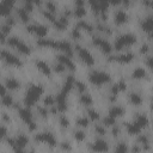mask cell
<instances>
[{
	"label": "cell",
	"instance_id": "5b68a950",
	"mask_svg": "<svg viewBox=\"0 0 153 153\" xmlns=\"http://www.w3.org/2000/svg\"><path fill=\"white\" fill-rule=\"evenodd\" d=\"M27 137L25 135H18L16 139H10L8 140V143L13 147L14 151H23L24 147L27 145Z\"/></svg>",
	"mask_w": 153,
	"mask_h": 153
},
{
	"label": "cell",
	"instance_id": "30bf717a",
	"mask_svg": "<svg viewBox=\"0 0 153 153\" xmlns=\"http://www.w3.org/2000/svg\"><path fill=\"white\" fill-rule=\"evenodd\" d=\"M78 48V53H79V57L81 59V61L84 63H86L87 66H92L94 63V60H93V56L91 55V53L87 50V49H84L81 47H76Z\"/></svg>",
	"mask_w": 153,
	"mask_h": 153
},
{
	"label": "cell",
	"instance_id": "d6a6232c",
	"mask_svg": "<svg viewBox=\"0 0 153 153\" xmlns=\"http://www.w3.org/2000/svg\"><path fill=\"white\" fill-rule=\"evenodd\" d=\"M90 5H91L92 10H93L96 13H99V12H100V8H99V2H98V0H90Z\"/></svg>",
	"mask_w": 153,
	"mask_h": 153
},
{
	"label": "cell",
	"instance_id": "74e56055",
	"mask_svg": "<svg viewBox=\"0 0 153 153\" xmlns=\"http://www.w3.org/2000/svg\"><path fill=\"white\" fill-rule=\"evenodd\" d=\"M60 124H61L63 128H68V126H69L68 118H67L66 116H61V117H60Z\"/></svg>",
	"mask_w": 153,
	"mask_h": 153
},
{
	"label": "cell",
	"instance_id": "44dd1931",
	"mask_svg": "<svg viewBox=\"0 0 153 153\" xmlns=\"http://www.w3.org/2000/svg\"><path fill=\"white\" fill-rule=\"evenodd\" d=\"M123 112H124L123 108H121V106H118V105H115V106H112V108L110 109V111H109V116H111V117L116 118V117L122 116V115H123Z\"/></svg>",
	"mask_w": 153,
	"mask_h": 153
},
{
	"label": "cell",
	"instance_id": "5bb4252c",
	"mask_svg": "<svg viewBox=\"0 0 153 153\" xmlns=\"http://www.w3.org/2000/svg\"><path fill=\"white\" fill-rule=\"evenodd\" d=\"M133 59H134V54H131V53H124V54L114 56V60L117 61V62H121V63H128Z\"/></svg>",
	"mask_w": 153,
	"mask_h": 153
},
{
	"label": "cell",
	"instance_id": "1f68e13d",
	"mask_svg": "<svg viewBox=\"0 0 153 153\" xmlns=\"http://www.w3.org/2000/svg\"><path fill=\"white\" fill-rule=\"evenodd\" d=\"M2 104L6 106H11L13 104V98L10 94H4L2 96Z\"/></svg>",
	"mask_w": 153,
	"mask_h": 153
},
{
	"label": "cell",
	"instance_id": "ffe728a7",
	"mask_svg": "<svg viewBox=\"0 0 153 153\" xmlns=\"http://www.w3.org/2000/svg\"><path fill=\"white\" fill-rule=\"evenodd\" d=\"M54 24H55V26H56L57 30H65L67 27V25H68V19L65 16V17H61L60 19H55Z\"/></svg>",
	"mask_w": 153,
	"mask_h": 153
},
{
	"label": "cell",
	"instance_id": "91938a15",
	"mask_svg": "<svg viewBox=\"0 0 153 153\" xmlns=\"http://www.w3.org/2000/svg\"><path fill=\"white\" fill-rule=\"evenodd\" d=\"M13 24H14V19H13V18H8V19H7V25L11 26V25H13Z\"/></svg>",
	"mask_w": 153,
	"mask_h": 153
},
{
	"label": "cell",
	"instance_id": "3957f363",
	"mask_svg": "<svg viewBox=\"0 0 153 153\" xmlns=\"http://www.w3.org/2000/svg\"><path fill=\"white\" fill-rule=\"evenodd\" d=\"M136 42V37L135 35H131V33H126V35H122L120 36L116 42H115V49L116 50H121L123 49L124 47H128V45H131Z\"/></svg>",
	"mask_w": 153,
	"mask_h": 153
},
{
	"label": "cell",
	"instance_id": "7bdbcfd3",
	"mask_svg": "<svg viewBox=\"0 0 153 153\" xmlns=\"http://www.w3.org/2000/svg\"><path fill=\"white\" fill-rule=\"evenodd\" d=\"M88 116H90V118L91 120H93V121H96V120H98L99 118V115H98V112L96 111V110H88Z\"/></svg>",
	"mask_w": 153,
	"mask_h": 153
},
{
	"label": "cell",
	"instance_id": "f5cc1de1",
	"mask_svg": "<svg viewBox=\"0 0 153 153\" xmlns=\"http://www.w3.org/2000/svg\"><path fill=\"white\" fill-rule=\"evenodd\" d=\"M10 30H11V26H10V25H7V24H6V25H4V26L1 27V32H2L4 35H5V33H7V32H10Z\"/></svg>",
	"mask_w": 153,
	"mask_h": 153
},
{
	"label": "cell",
	"instance_id": "ee69618b",
	"mask_svg": "<svg viewBox=\"0 0 153 153\" xmlns=\"http://www.w3.org/2000/svg\"><path fill=\"white\" fill-rule=\"evenodd\" d=\"M37 111H38V114L41 115V117H43V118H45V117L48 116V110H47L45 108H43V106H39V108L37 109Z\"/></svg>",
	"mask_w": 153,
	"mask_h": 153
},
{
	"label": "cell",
	"instance_id": "60d3db41",
	"mask_svg": "<svg viewBox=\"0 0 153 153\" xmlns=\"http://www.w3.org/2000/svg\"><path fill=\"white\" fill-rule=\"evenodd\" d=\"M72 37L75 38V39H78V38L81 37V35H80V29H79L78 26H75V27L73 29V31H72Z\"/></svg>",
	"mask_w": 153,
	"mask_h": 153
},
{
	"label": "cell",
	"instance_id": "7a4b0ae2",
	"mask_svg": "<svg viewBox=\"0 0 153 153\" xmlns=\"http://www.w3.org/2000/svg\"><path fill=\"white\" fill-rule=\"evenodd\" d=\"M42 92H43V87L42 86H39V85H32L27 90V92H26V96H25V99H24L25 105L27 108L31 106V105H33L38 100V98L42 94Z\"/></svg>",
	"mask_w": 153,
	"mask_h": 153
},
{
	"label": "cell",
	"instance_id": "ab89813d",
	"mask_svg": "<svg viewBox=\"0 0 153 153\" xmlns=\"http://www.w3.org/2000/svg\"><path fill=\"white\" fill-rule=\"evenodd\" d=\"M24 4H25V10L27 12L32 11V7H33V0H24Z\"/></svg>",
	"mask_w": 153,
	"mask_h": 153
},
{
	"label": "cell",
	"instance_id": "ac0fdd59",
	"mask_svg": "<svg viewBox=\"0 0 153 153\" xmlns=\"http://www.w3.org/2000/svg\"><path fill=\"white\" fill-rule=\"evenodd\" d=\"M92 149L93 151H99V152L106 151L108 149V143L104 140H96L92 145Z\"/></svg>",
	"mask_w": 153,
	"mask_h": 153
},
{
	"label": "cell",
	"instance_id": "bcb514c9",
	"mask_svg": "<svg viewBox=\"0 0 153 153\" xmlns=\"http://www.w3.org/2000/svg\"><path fill=\"white\" fill-rule=\"evenodd\" d=\"M139 142H140L141 145L147 146V145H148V136H147V135H145V134H142V135L139 137Z\"/></svg>",
	"mask_w": 153,
	"mask_h": 153
},
{
	"label": "cell",
	"instance_id": "f35d334b",
	"mask_svg": "<svg viewBox=\"0 0 153 153\" xmlns=\"http://www.w3.org/2000/svg\"><path fill=\"white\" fill-rule=\"evenodd\" d=\"M117 152H127L128 151V147H127V145L126 143H123V142H121V143H118L117 146H116V148H115Z\"/></svg>",
	"mask_w": 153,
	"mask_h": 153
},
{
	"label": "cell",
	"instance_id": "e0dca14e",
	"mask_svg": "<svg viewBox=\"0 0 153 153\" xmlns=\"http://www.w3.org/2000/svg\"><path fill=\"white\" fill-rule=\"evenodd\" d=\"M57 60H59V62H61V63H62L65 67H67L68 69H71V71L74 69V63L72 62V60H71L68 56L60 55V56H57Z\"/></svg>",
	"mask_w": 153,
	"mask_h": 153
},
{
	"label": "cell",
	"instance_id": "be15d7a7",
	"mask_svg": "<svg viewBox=\"0 0 153 153\" xmlns=\"http://www.w3.org/2000/svg\"><path fill=\"white\" fill-rule=\"evenodd\" d=\"M142 2H143L146 6H151V0H142Z\"/></svg>",
	"mask_w": 153,
	"mask_h": 153
},
{
	"label": "cell",
	"instance_id": "680465c9",
	"mask_svg": "<svg viewBox=\"0 0 153 153\" xmlns=\"http://www.w3.org/2000/svg\"><path fill=\"white\" fill-rule=\"evenodd\" d=\"M146 66L151 68V56H147L146 57Z\"/></svg>",
	"mask_w": 153,
	"mask_h": 153
},
{
	"label": "cell",
	"instance_id": "94428289",
	"mask_svg": "<svg viewBox=\"0 0 153 153\" xmlns=\"http://www.w3.org/2000/svg\"><path fill=\"white\" fill-rule=\"evenodd\" d=\"M112 133H114V136H117V135H118V133H120V129H118L117 127H115V128H114V130H112Z\"/></svg>",
	"mask_w": 153,
	"mask_h": 153
},
{
	"label": "cell",
	"instance_id": "d590c367",
	"mask_svg": "<svg viewBox=\"0 0 153 153\" xmlns=\"http://www.w3.org/2000/svg\"><path fill=\"white\" fill-rule=\"evenodd\" d=\"M45 7H47V11H48V12L55 13V11H56V6H55V4H54V2H51V1H47Z\"/></svg>",
	"mask_w": 153,
	"mask_h": 153
},
{
	"label": "cell",
	"instance_id": "83f0119b",
	"mask_svg": "<svg viewBox=\"0 0 153 153\" xmlns=\"http://www.w3.org/2000/svg\"><path fill=\"white\" fill-rule=\"evenodd\" d=\"M86 13V10L84 6H75V10H74V16L78 17V18H81L82 16H85Z\"/></svg>",
	"mask_w": 153,
	"mask_h": 153
},
{
	"label": "cell",
	"instance_id": "52a82bcc",
	"mask_svg": "<svg viewBox=\"0 0 153 153\" xmlns=\"http://www.w3.org/2000/svg\"><path fill=\"white\" fill-rule=\"evenodd\" d=\"M0 59L2 61H5L7 65H11V66H22V61L14 56L13 54H11L10 51H6V50H1L0 51Z\"/></svg>",
	"mask_w": 153,
	"mask_h": 153
},
{
	"label": "cell",
	"instance_id": "7402d4cb",
	"mask_svg": "<svg viewBox=\"0 0 153 153\" xmlns=\"http://www.w3.org/2000/svg\"><path fill=\"white\" fill-rule=\"evenodd\" d=\"M145 76H146V71L143 68H141V67L135 68L133 71V73H131V78L133 79H142Z\"/></svg>",
	"mask_w": 153,
	"mask_h": 153
},
{
	"label": "cell",
	"instance_id": "8fae6325",
	"mask_svg": "<svg viewBox=\"0 0 153 153\" xmlns=\"http://www.w3.org/2000/svg\"><path fill=\"white\" fill-rule=\"evenodd\" d=\"M26 30L31 33H35L37 35L38 37H44L48 32V27L44 26V25H41V24H35V25H29L26 27Z\"/></svg>",
	"mask_w": 153,
	"mask_h": 153
},
{
	"label": "cell",
	"instance_id": "603a6c76",
	"mask_svg": "<svg viewBox=\"0 0 153 153\" xmlns=\"http://www.w3.org/2000/svg\"><path fill=\"white\" fill-rule=\"evenodd\" d=\"M152 17H147L146 19H143V22L141 23V27H142V30L143 31H146V32H151V30H152Z\"/></svg>",
	"mask_w": 153,
	"mask_h": 153
},
{
	"label": "cell",
	"instance_id": "6125c7cd",
	"mask_svg": "<svg viewBox=\"0 0 153 153\" xmlns=\"http://www.w3.org/2000/svg\"><path fill=\"white\" fill-rule=\"evenodd\" d=\"M121 1L122 0H109V2H111L114 5H118V4H121Z\"/></svg>",
	"mask_w": 153,
	"mask_h": 153
},
{
	"label": "cell",
	"instance_id": "2e32d148",
	"mask_svg": "<svg viewBox=\"0 0 153 153\" xmlns=\"http://www.w3.org/2000/svg\"><path fill=\"white\" fill-rule=\"evenodd\" d=\"M36 67L38 68V71H41L43 74H45V75H50V73H51V71H50V67L44 62V61H42V60H37L36 61Z\"/></svg>",
	"mask_w": 153,
	"mask_h": 153
},
{
	"label": "cell",
	"instance_id": "4316f807",
	"mask_svg": "<svg viewBox=\"0 0 153 153\" xmlns=\"http://www.w3.org/2000/svg\"><path fill=\"white\" fill-rule=\"evenodd\" d=\"M6 86L10 90H16V88L19 87V81L16 80V79H13V78H10V79L6 80Z\"/></svg>",
	"mask_w": 153,
	"mask_h": 153
},
{
	"label": "cell",
	"instance_id": "f1b7e54d",
	"mask_svg": "<svg viewBox=\"0 0 153 153\" xmlns=\"http://www.w3.org/2000/svg\"><path fill=\"white\" fill-rule=\"evenodd\" d=\"M18 16H19V19H22L23 22L29 20V14H27V11L25 8H19L18 10Z\"/></svg>",
	"mask_w": 153,
	"mask_h": 153
},
{
	"label": "cell",
	"instance_id": "cb8c5ba5",
	"mask_svg": "<svg viewBox=\"0 0 153 153\" xmlns=\"http://www.w3.org/2000/svg\"><path fill=\"white\" fill-rule=\"evenodd\" d=\"M74 85V79L72 78V76H68L67 78V80H66V82H65V85H63V88H62V93H65V94H67L69 91H71V88H72V86Z\"/></svg>",
	"mask_w": 153,
	"mask_h": 153
},
{
	"label": "cell",
	"instance_id": "816d5d0a",
	"mask_svg": "<svg viewBox=\"0 0 153 153\" xmlns=\"http://www.w3.org/2000/svg\"><path fill=\"white\" fill-rule=\"evenodd\" d=\"M7 134V130H6V128L4 127V126H0V140L5 136Z\"/></svg>",
	"mask_w": 153,
	"mask_h": 153
},
{
	"label": "cell",
	"instance_id": "f546056e",
	"mask_svg": "<svg viewBox=\"0 0 153 153\" xmlns=\"http://www.w3.org/2000/svg\"><path fill=\"white\" fill-rule=\"evenodd\" d=\"M78 27H79V29H84V30H86V31H88V32H92V30H93V26H92V25H90L88 23L82 22V20L78 23Z\"/></svg>",
	"mask_w": 153,
	"mask_h": 153
},
{
	"label": "cell",
	"instance_id": "c3c4849f",
	"mask_svg": "<svg viewBox=\"0 0 153 153\" xmlns=\"http://www.w3.org/2000/svg\"><path fill=\"white\" fill-rule=\"evenodd\" d=\"M94 130H96V133H97L98 135H104V134H105V128H104L103 126H96Z\"/></svg>",
	"mask_w": 153,
	"mask_h": 153
},
{
	"label": "cell",
	"instance_id": "4fadbf2b",
	"mask_svg": "<svg viewBox=\"0 0 153 153\" xmlns=\"http://www.w3.org/2000/svg\"><path fill=\"white\" fill-rule=\"evenodd\" d=\"M16 0H2L0 2V16H7L11 12V8Z\"/></svg>",
	"mask_w": 153,
	"mask_h": 153
},
{
	"label": "cell",
	"instance_id": "6f0895ef",
	"mask_svg": "<svg viewBox=\"0 0 153 153\" xmlns=\"http://www.w3.org/2000/svg\"><path fill=\"white\" fill-rule=\"evenodd\" d=\"M62 148L63 149H71V145L68 142H62Z\"/></svg>",
	"mask_w": 153,
	"mask_h": 153
},
{
	"label": "cell",
	"instance_id": "11a10c76",
	"mask_svg": "<svg viewBox=\"0 0 153 153\" xmlns=\"http://www.w3.org/2000/svg\"><path fill=\"white\" fill-rule=\"evenodd\" d=\"M147 51H148V45H147V44H143V45L141 47V53H142V54H146Z\"/></svg>",
	"mask_w": 153,
	"mask_h": 153
},
{
	"label": "cell",
	"instance_id": "d4e9b609",
	"mask_svg": "<svg viewBox=\"0 0 153 153\" xmlns=\"http://www.w3.org/2000/svg\"><path fill=\"white\" fill-rule=\"evenodd\" d=\"M129 100H130V103H131L133 105H140V104L142 103L141 96L137 94V93H134V92L129 94Z\"/></svg>",
	"mask_w": 153,
	"mask_h": 153
},
{
	"label": "cell",
	"instance_id": "f907efd6",
	"mask_svg": "<svg viewBox=\"0 0 153 153\" xmlns=\"http://www.w3.org/2000/svg\"><path fill=\"white\" fill-rule=\"evenodd\" d=\"M65 68H66V67H65L61 62H59L57 65H55V71H56V72H59V73L63 72V71H65Z\"/></svg>",
	"mask_w": 153,
	"mask_h": 153
},
{
	"label": "cell",
	"instance_id": "db71d44e",
	"mask_svg": "<svg viewBox=\"0 0 153 153\" xmlns=\"http://www.w3.org/2000/svg\"><path fill=\"white\" fill-rule=\"evenodd\" d=\"M4 94H6V88H5L4 85L0 84V97H2Z\"/></svg>",
	"mask_w": 153,
	"mask_h": 153
},
{
	"label": "cell",
	"instance_id": "4dcf8cb0",
	"mask_svg": "<svg viewBox=\"0 0 153 153\" xmlns=\"http://www.w3.org/2000/svg\"><path fill=\"white\" fill-rule=\"evenodd\" d=\"M80 102L84 104V105H91L92 104V98H91V96L90 94H81V97H80Z\"/></svg>",
	"mask_w": 153,
	"mask_h": 153
},
{
	"label": "cell",
	"instance_id": "f6af8a7d",
	"mask_svg": "<svg viewBox=\"0 0 153 153\" xmlns=\"http://www.w3.org/2000/svg\"><path fill=\"white\" fill-rule=\"evenodd\" d=\"M104 124L105 126H114L115 124V118L111 116H108L104 118Z\"/></svg>",
	"mask_w": 153,
	"mask_h": 153
},
{
	"label": "cell",
	"instance_id": "03108f58",
	"mask_svg": "<svg viewBox=\"0 0 153 153\" xmlns=\"http://www.w3.org/2000/svg\"><path fill=\"white\" fill-rule=\"evenodd\" d=\"M0 39H1V41L4 39V33L1 32V30H0Z\"/></svg>",
	"mask_w": 153,
	"mask_h": 153
},
{
	"label": "cell",
	"instance_id": "277c9868",
	"mask_svg": "<svg viewBox=\"0 0 153 153\" xmlns=\"http://www.w3.org/2000/svg\"><path fill=\"white\" fill-rule=\"evenodd\" d=\"M90 80L92 84L94 85H103L105 82L110 81V75L108 73L104 72H99V71H93L90 74Z\"/></svg>",
	"mask_w": 153,
	"mask_h": 153
},
{
	"label": "cell",
	"instance_id": "484cf974",
	"mask_svg": "<svg viewBox=\"0 0 153 153\" xmlns=\"http://www.w3.org/2000/svg\"><path fill=\"white\" fill-rule=\"evenodd\" d=\"M135 122H136V123L141 127V129H142V128H145V127L148 124V118H147L146 115H139V116L136 117Z\"/></svg>",
	"mask_w": 153,
	"mask_h": 153
},
{
	"label": "cell",
	"instance_id": "9f6ffc18",
	"mask_svg": "<svg viewBox=\"0 0 153 153\" xmlns=\"http://www.w3.org/2000/svg\"><path fill=\"white\" fill-rule=\"evenodd\" d=\"M85 0H75V6H84Z\"/></svg>",
	"mask_w": 153,
	"mask_h": 153
},
{
	"label": "cell",
	"instance_id": "836d02e7",
	"mask_svg": "<svg viewBox=\"0 0 153 153\" xmlns=\"http://www.w3.org/2000/svg\"><path fill=\"white\" fill-rule=\"evenodd\" d=\"M54 103H55V98H54L53 96H47V97L44 98V105H47V106H53Z\"/></svg>",
	"mask_w": 153,
	"mask_h": 153
},
{
	"label": "cell",
	"instance_id": "d6986e66",
	"mask_svg": "<svg viewBox=\"0 0 153 153\" xmlns=\"http://www.w3.org/2000/svg\"><path fill=\"white\" fill-rule=\"evenodd\" d=\"M127 131L130 134V135H136L141 131V127L136 123V122H133V123H127Z\"/></svg>",
	"mask_w": 153,
	"mask_h": 153
},
{
	"label": "cell",
	"instance_id": "8992f818",
	"mask_svg": "<svg viewBox=\"0 0 153 153\" xmlns=\"http://www.w3.org/2000/svg\"><path fill=\"white\" fill-rule=\"evenodd\" d=\"M7 43L11 45V47H14L17 50H19V53H22V54H30V47L29 45H26L24 42H22V41H19L17 37H11L8 41H7Z\"/></svg>",
	"mask_w": 153,
	"mask_h": 153
},
{
	"label": "cell",
	"instance_id": "b9f144b4",
	"mask_svg": "<svg viewBox=\"0 0 153 153\" xmlns=\"http://www.w3.org/2000/svg\"><path fill=\"white\" fill-rule=\"evenodd\" d=\"M74 85L76 86L78 91H80V92H84V91L86 90V86H85V84H84V82H81V81H74Z\"/></svg>",
	"mask_w": 153,
	"mask_h": 153
},
{
	"label": "cell",
	"instance_id": "9c48e42d",
	"mask_svg": "<svg viewBox=\"0 0 153 153\" xmlns=\"http://www.w3.org/2000/svg\"><path fill=\"white\" fill-rule=\"evenodd\" d=\"M35 140L38 141V142H44L49 146H55L56 145V140H55L54 135L50 134V133H39L35 136Z\"/></svg>",
	"mask_w": 153,
	"mask_h": 153
},
{
	"label": "cell",
	"instance_id": "ba28073f",
	"mask_svg": "<svg viewBox=\"0 0 153 153\" xmlns=\"http://www.w3.org/2000/svg\"><path fill=\"white\" fill-rule=\"evenodd\" d=\"M19 116L22 117V120L27 124V127L31 130H33L36 128L35 122H33V118H32V114H31V111L29 109H20L19 110Z\"/></svg>",
	"mask_w": 153,
	"mask_h": 153
},
{
	"label": "cell",
	"instance_id": "7dc6e473",
	"mask_svg": "<svg viewBox=\"0 0 153 153\" xmlns=\"http://www.w3.org/2000/svg\"><path fill=\"white\" fill-rule=\"evenodd\" d=\"M43 14H44V17H45L47 19H49L50 22H55V16H54V13L48 12V11H44Z\"/></svg>",
	"mask_w": 153,
	"mask_h": 153
},
{
	"label": "cell",
	"instance_id": "681fc988",
	"mask_svg": "<svg viewBox=\"0 0 153 153\" xmlns=\"http://www.w3.org/2000/svg\"><path fill=\"white\" fill-rule=\"evenodd\" d=\"M98 30H99V31H102V32H105V33H108V35H110V33H111L110 29H109L108 26H104V25H99V26H98Z\"/></svg>",
	"mask_w": 153,
	"mask_h": 153
},
{
	"label": "cell",
	"instance_id": "e575fe53",
	"mask_svg": "<svg viewBox=\"0 0 153 153\" xmlns=\"http://www.w3.org/2000/svg\"><path fill=\"white\" fill-rule=\"evenodd\" d=\"M76 124L79 127H87L88 126V120L86 117H80L76 120Z\"/></svg>",
	"mask_w": 153,
	"mask_h": 153
},
{
	"label": "cell",
	"instance_id": "7c38bea8",
	"mask_svg": "<svg viewBox=\"0 0 153 153\" xmlns=\"http://www.w3.org/2000/svg\"><path fill=\"white\" fill-rule=\"evenodd\" d=\"M93 44L96 45V47H98L102 51H104V53H106V54H109L110 51H111V44L108 42V41H105V39H103V38H99V37H94L93 38Z\"/></svg>",
	"mask_w": 153,
	"mask_h": 153
},
{
	"label": "cell",
	"instance_id": "003e7915",
	"mask_svg": "<svg viewBox=\"0 0 153 153\" xmlns=\"http://www.w3.org/2000/svg\"><path fill=\"white\" fill-rule=\"evenodd\" d=\"M133 151H140V148L139 147H133Z\"/></svg>",
	"mask_w": 153,
	"mask_h": 153
},
{
	"label": "cell",
	"instance_id": "8d00e7d4",
	"mask_svg": "<svg viewBox=\"0 0 153 153\" xmlns=\"http://www.w3.org/2000/svg\"><path fill=\"white\" fill-rule=\"evenodd\" d=\"M74 137H75L76 141H82L85 139V133L82 130H78V131L74 133Z\"/></svg>",
	"mask_w": 153,
	"mask_h": 153
},
{
	"label": "cell",
	"instance_id": "e7e4bbea",
	"mask_svg": "<svg viewBox=\"0 0 153 153\" xmlns=\"http://www.w3.org/2000/svg\"><path fill=\"white\" fill-rule=\"evenodd\" d=\"M33 4H36V5H41V0H33Z\"/></svg>",
	"mask_w": 153,
	"mask_h": 153
},
{
	"label": "cell",
	"instance_id": "9a60e30c",
	"mask_svg": "<svg viewBox=\"0 0 153 153\" xmlns=\"http://www.w3.org/2000/svg\"><path fill=\"white\" fill-rule=\"evenodd\" d=\"M127 20H128V14H127L124 11L120 10V11H117V12L115 13V23H116V24L121 25V24L127 23Z\"/></svg>",
	"mask_w": 153,
	"mask_h": 153
},
{
	"label": "cell",
	"instance_id": "6da1fadb",
	"mask_svg": "<svg viewBox=\"0 0 153 153\" xmlns=\"http://www.w3.org/2000/svg\"><path fill=\"white\" fill-rule=\"evenodd\" d=\"M38 45L41 47H47V48H53V49H59L65 51L66 54L72 55V49H71V44L67 41H53L49 38H41L37 42Z\"/></svg>",
	"mask_w": 153,
	"mask_h": 153
}]
</instances>
